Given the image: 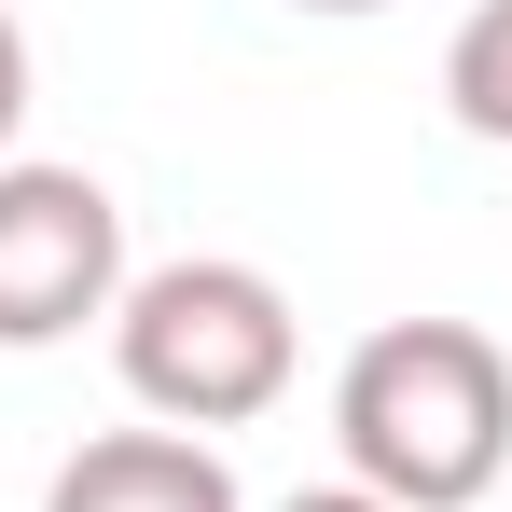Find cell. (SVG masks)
Returning a JSON list of instances; mask_svg holds the SVG:
<instances>
[{
    "instance_id": "cell-1",
    "label": "cell",
    "mask_w": 512,
    "mask_h": 512,
    "mask_svg": "<svg viewBox=\"0 0 512 512\" xmlns=\"http://www.w3.org/2000/svg\"><path fill=\"white\" fill-rule=\"evenodd\" d=\"M333 443L360 499L388 512H471L512 471V360L471 319H388L333 374Z\"/></svg>"
},
{
    "instance_id": "cell-2",
    "label": "cell",
    "mask_w": 512,
    "mask_h": 512,
    "mask_svg": "<svg viewBox=\"0 0 512 512\" xmlns=\"http://www.w3.org/2000/svg\"><path fill=\"white\" fill-rule=\"evenodd\" d=\"M111 360H125V402L167 429H250L291 402V291L263 277V263H153V277H125V305H111Z\"/></svg>"
},
{
    "instance_id": "cell-3",
    "label": "cell",
    "mask_w": 512,
    "mask_h": 512,
    "mask_svg": "<svg viewBox=\"0 0 512 512\" xmlns=\"http://www.w3.org/2000/svg\"><path fill=\"white\" fill-rule=\"evenodd\" d=\"M125 305V208L84 167H0V346H70Z\"/></svg>"
},
{
    "instance_id": "cell-4",
    "label": "cell",
    "mask_w": 512,
    "mask_h": 512,
    "mask_svg": "<svg viewBox=\"0 0 512 512\" xmlns=\"http://www.w3.org/2000/svg\"><path fill=\"white\" fill-rule=\"evenodd\" d=\"M42 512H250V499H236V471L194 429H97L42 485Z\"/></svg>"
},
{
    "instance_id": "cell-5",
    "label": "cell",
    "mask_w": 512,
    "mask_h": 512,
    "mask_svg": "<svg viewBox=\"0 0 512 512\" xmlns=\"http://www.w3.org/2000/svg\"><path fill=\"white\" fill-rule=\"evenodd\" d=\"M443 97L471 139H512V0H485L457 42H443Z\"/></svg>"
},
{
    "instance_id": "cell-6",
    "label": "cell",
    "mask_w": 512,
    "mask_h": 512,
    "mask_svg": "<svg viewBox=\"0 0 512 512\" xmlns=\"http://www.w3.org/2000/svg\"><path fill=\"white\" fill-rule=\"evenodd\" d=\"M14 125H28V28L0 14V153H14Z\"/></svg>"
},
{
    "instance_id": "cell-7",
    "label": "cell",
    "mask_w": 512,
    "mask_h": 512,
    "mask_svg": "<svg viewBox=\"0 0 512 512\" xmlns=\"http://www.w3.org/2000/svg\"><path fill=\"white\" fill-rule=\"evenodd\" d=\"M277 512H388V499H360V485H319V499H277Z\"/></svg>"
},
{
    "instance_id": "cell-8",
    "label": "cell",
    "mask_w": 512,
    "mask_h": 512,
    "mask_svg": "<svg viewBox=\"0 0 512 512\" xmlns=\"http://www.w3.org/2000/svg\"><path fill=\"white\" fill-rule=\"evenodd\" d=\"M291 14H388V0H291Z\"/></svg>"
}]
</instances>
